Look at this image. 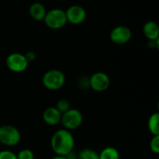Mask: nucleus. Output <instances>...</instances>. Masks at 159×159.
I'll return each instance as SVG.
<instances>
[{
  "label": "nucleus",
  "instance_id": "4be33fe9",
  "mask_svg": "<svg viewBox=\"0 0 159 159\" xmlns=\"http://www.w3.org/2000/svg\"><path fill=\"white\" fill-rule=\"evenodd\" d=\"M159 40L158 39H157V40H149V42H148V47L150 48H158L159 47Z\"/></svg>",
  "mask_w": 159,
  "mask_h": 159
},
{
  "label": "nucleus",
  "instance_id": "2eb2a0df",
  "mask_svg": "<svg viewBox=\"0 0 159 159\" xmlns=\"http://www.w3.org/2000/svg\"><path fill=\"white\" fill-rule=\"evenodd\" d=\"M77 159H99V153L90 148H84L77 153Z\"/></svg>",
  "mask_w": 159,
  "mask_h": 159
},
{
  "label": "nucleus",
  "instance_id": "6ab92c4d",
  "mask_svg": "<svg viewBox=\"0 0 159 159\" xmlns=\"http://www.w3.org/2000/svg\"><path fill=\"white\" fill-rule=\"evenodd\" d=\"M77 87L80 89L87 90L89 89V76H81L77 79Z\"/></svg>",
  "mask_w": 159,
  "mask_h": 159
},
{
  "label": "nucleus",
  "instance_id": "b1692460",
  "mask_svg": "<svg viewBox=\"0 0 159 159\" xmlns=\"http://www.w3.org/2000/svg\"><path fill=\"white\" fill-rule=\"evenodd\" d=\"M51 159H67L66 158V157H64V156H54Z\"/></svg>",
  "mask_w": 159,
  "mask_h": 159
},
{
  "label": "nucleus",
  "instance_id": "a211bd4d",
  "mask_svg": "<svg viewBox=\"0 0 159 159\" xmlns=\"http://www.w3.org/2000/svg\"><path fill=\"white\" fill-rule=\"evenodd\" d=\"M150 150L152 153L158 155L159 154V135H154L152 136V139L149 143Z\"/></svg>",
  "mask_w": 159,
  "mask_h": 159
},
{
  "label": "nucleus",
  "instance_id": "0eeeda50",
  "mask_svg": "<svg viewBox=\"0 0 159 159\" xmlns=\"http://www.w3.org/2000/svg\"><path fill=\"white\" fill-rule=\"evenodd\" d=\"M110 77L104 72H96L89 76V89L96 92H104L110 87Z\"/></svg>",
  "mask_w": 159,
  "mask_h": 159
},
{
  "label": "nucleus",
  "instance_id": "aec40b11",
  "mask_svg": "<svg viewBox=\"0 0 159 159\" xmlns=\"http://www.w3.org/2000/svg\"><path fill=\"white\" fill-rule=\"evenodd\" d=\"M0 159H18L17 154L11 150L4 149L0 151Z\"/></svg>",
  "mask_w": 159,
  "mask_h": 159
},
{
  "label": "nucleus",
  "instance_id": "f3484780",
  "mask_svg": "<svg viewBox=\"0 0 159 159\" xmlns=\"http://www.w3.org/2000/svg\"><path fill=\"white\" fill-rule=\"evenodd\" d=\"M17 158L18 159H34V154L33 150L29 148H23L20 149L17 153Z\"/></svg>",
  "mask_w": 159,
  "mask_h": 159
},
{
  "label": "nucleus",
  "instance_id": "20e7f679",
  "mask_svg": "<svg viewBox=\"0 0 159 159\" xmlns=\"http://www.w3.org/2000/svg\"><path fill=\"white\" fill-rule=\"evenodd\" d=\"M83 121L84 116L81 111L76 108L71 107L68 111L61 114L60 124H61L62 129L73 131L75 129H77L83 124Z\"/></svg>",
  "mask_w": 159,
  "mask_h": 159
},
{
  "label": "nucleus",
  "instance_id": "7ed1b4c3",
  "mask_svg": "<svg viewBox=\"0 0 159 159\" xmlns=\"http://www.w3.org/2000/svg\"><path fill=\"white\" fill-rule=\"evenodd\" d=\"M21 140L20 130L12 125L0 126V144L10 148L18 145Z\"/></svg>",
  "mask_w": 159,
  "mask_h": 159
},
{
  "label": "nucleus",
  "instance_id": "f8f14e48",
  "mask_svg": "<svg viewBox=\"0 0 159 159\" xmlns=\"http://www.w3.org/2000/svg\"><path fill=\"white\" fill-rule=\"evenodd\" d=\"M46 13H47V9H46L45 6L39 2L33 3L29 7L30 17L37 21L43 20L46 16Z\"/></svg>",
  "mask_w": 159,
  "mask_h": 159
},
{
  "label": "nucleus",
  "instance_id": "ddd939ff",
  "mask_svg": "<svg viewBox=\"0 0 159 159\" xmlns=\"http://www.w3.org/2000/svg\"><path fill=\"white\" fill-rule=\"evenodd\" d=\"M147 128L149 132L154 135H159V113L155 112L153 113L147 121Z\"/></svg>",
  "mask_w": 159,
  "mask_h": 159
},
{
  "label": "nucleus",
  "instance_id": "9b49d317",
  "mask_svg": "<svg viewBox=\"0 0 159 159\" xmlns=\"http://www.w3.org/2000/svg\"><path fill=\"white\" fill-rule=\"evenodd\" d=\"M143 32L148 40H157L159 36L158 24L156 21L148 20L143 27Z\"/></svg>",
  "mask_w": 159,
  "mask_h": 159
},
{
  "label": "nucleus",
  "instance_id": "39448f33",
  "mask_svg": "<svg viewBox=\"0 0 159 159\" xmlns=\"http://www.w3.org/2000/svg\"><path fill=\"white\" fill-rule=\"evenodd\" d=\"M43 21L49 29H61L67 23L65 10L61 8H52L47 11Z\"/></svg>",
  "mask_w": 159,
  "mask_h": 159
},
{
  "label": "nucleus",
  "instance_id": "423d86ee",
  "mask_svg": "<svg viewBox=\"0 0 159 159\" xmlns=\"http://www.w3.org/2000/svg\"><path fill=\"white\" fill-rule=\"evenodd\" d=\"M6 65L7 69L13 73L20 74L24 72L29 65L24 54L20 52L10 53L6 59Z\"/></svg>",
  "mask_w": 159,
  "mask_h": 159
},
{
  "label": "nucleus",
  "instance_id": "6e6552de",
  "mask_svg": "<svg viewBox=\"0 0 159 159\" xmlns=\"http://www.w3.org/2000/svg\"><path fill=\"white\" fill-rule=\"evenodd\" d=\"M132 37L131 30L124 25H118L112 29L110 33V39L116 45H125L130 41Z\"/></svg>",
  "mask_w": 159,
  "mask_h": 159
},
{
  "label": "nucleus",
  "instance_id": "dca6fc26",
  "mask_svg": "<svg viewBox=\"0 0 159 159\" xmlns=\"http://www.w3.org/2000/svg\"><path fill=\"white\" fill-rule=\"evenodd\" d=\"M55 107L61 114H63L71 108V103L66 99H61L57 102Z\"/></svg>",
  "mask_w": 159,
  "mask_h": 159
},
{
  "label": "nucleus",
  "instance_id": "412c9836",
  "mask_svg": "<svg viewBox=\"0 0 159 159\" xmlns=\"http://www.w3.org/2000/svg\"><path fill=\"white\" fill-rule=\"evenodd\" d=\"M24 56L27 60V61L30 63L32 61H34L35 59H36V55L34 51H27L26 53H24Z\"/></svg>",
  "mask_w": 159,
  "mask_h": 159
},
{
  "label": "nucleus",
  "instance_id": "f257e3e1",
  "mask_svg": "<svg viewBox=\"0 0 159 159\" xmlns=\"http://www.w3.org/2000/svg\"><path fill=\"white\" fill-rule=\"evenodd\" d=\"M75 137L72 131L65 129L56 130L50 139V147L56 156H67L75 150Z\"/></svg>",
  "mask_w": 159,
  "mask_h": 159
},
{
  "label": "nucleus",
  "instance_id": "9d476101",
  "mask_svg": "<svg viewBox=\"0 0 159 159\" xmlns=\"http://www.w3.org/2000/svg\"><path fill=\"white\" fill-rule=\"evenodd\" d=\"M43 121L48 126H57L61 123V114L57 110L55 106H49L46 108L42 114Z\"/></svg>",
  "mask_w": 159,
  "mask_h": 159
},
{
  "label": "nucleus",
  "instance_id": "5701e85b",
  "mask_svg": "<svg viewBox=\"0 0 159 159\" xmlns=\"http://www.w3.org/2000/svg\"><path fill=\"white\" fill-rule=\"evenodd\" d=\"M67 159H77V153H75V151H72L71 153H69L67 156H65Z\"/></svg>",
  "mask_w": 159,
  "mask_h": 159
},
{
  "label": "nucleus",
  "instance_id": "1a4fd4ad",
  "mask_svg": "<svg viewBox=\"0 0 159 159\" xmlns=\"http://www.w3.org/2000/svg\"><path fill=\"white\" fill-rule=\"evenodd\" d=\"M67 22L75 25L81 24L85 21L87 18L86 9L79 5H73L65 10Z\"/></svg>",
  "mask_w": 159,
  "mask_h": 159
},
{
  "label": "nucleus",
  "instance_id": "4468645a",
  "mask_svg": "<svg viewBox=\"0 0 159 159\" xmlns=\"http://www.w3.org/2000/svg\"><path fill=\"white\" fill-rule=\"evenodd\" d=\"M99 159H120V154L116 148L107 146L99 153Z\"/></svg>",
  "mask_w": 159,
  "mask_h": 159
},
{
  "label": "nucleus",
  "instance_id": "f03ea898",
  "mask_svg": "<svg viewBox=\"0 0 159 159\" xmlns=\"http://www.w3.org/2000/svg\"><path fill=\"white\" fill-rule=\"evenodd\" d=\"M66 82L65 75L58 69H51L47 71L42 76L43 86L51 91L59 90L63 88Z\"/></svg>",
  "mask_w": 159,
  "mask_h": 159
}]
</instances>
